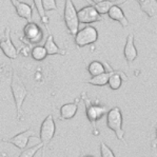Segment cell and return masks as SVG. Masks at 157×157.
<instances>
[{
    "instance_id": "1",
    "label": "cell",
    "mask_w": 157,
    "mask_h": 157,
    "mask_svg": "<svg viewBox=\"0 0 157 157\" xmlns=\"http://www.w3.org/2000/svg\"><path fill=\"white\" fill-rule=\"evenodd\" d=\"M11 90L13 94L14 101L16 105V111H17V120L20 121L23 117L22 112V105L25 102L26 96H28V90H26L25 83L22 82L16 72H13L12 75V82H11Z\"/></svg>"
},
{
    "instance_id": "2",
    "label": "cell",
    "mask_w": 157,
    "mask_h": 157,
    "mask_svg": "<svg viewBox=\"0 0 157 157\" xmlns=\"http://www.w3.org/2000/svg\"><path fill=\"white\" fill-rule=\"evenodd\" d=\"M107 125L110 130L115 133L117 139L127 144L124 139V130L122 129V114L118 107H114L107 113Z\"/></svg>"
},
{
    "instance_id": "3",
    "label": "cell",
    "mask_w": 157,
    "mask_h": 157,
    "mask_svg": "<svg viewBox=\"0 0 157 157\" xmlns=\"http://www.w3.org/2000/svg\"><path fill=\"white\" fill-rule=\"evenodd\" d=\"M81 98L84 101V107H86V114L88 119L93 125L94 129H96V122L105 115V113L109 112L107 105H99V103L92 102L90 98L86 96V93L81 94Z\"/></svg>"
},
{
    "instance_id": "4",
    "label": "cell",
    "mask_w": 157,
    "mask_h": 157,
    "mask_svg": "<svg viewBox=\"0 0 157 157\" xmlns=\"http://www.w3.org/2000/svg\"><path fill=\"white\" fill-rule=\"evenodd\" d=\"M56 133V124H55L53 115L50 114L45 117V119L42 121L41 127H40V141L42 144V155L41 157H44L43 154L45 153L48 144L52 141L53 137L55 136Z\"/></svg>"
},
{
    "instance_id": "5",
    "label": "cell",
    "mask_w": 157,
    "mask_h": 157,
    "mask_svg": "<svg viewBox=\"0 0 157 157\" xmlns=\"http://www.w3.org/2000/svg\"><path fill=\"white\" fill-rule=\"evenodd\" d=\"M63 19L69 33L75 37L77 32H78L79 20H78V16H77V11L74 6L73 1H71V0H67L66 4H64Z\"/></svg>"
},
{
    "instance_id": "6",
    "label": "cell",
    "mask_w": 157,
    "mask_h": 157,
    "mask_svg": "<svg viewBox=\"0 0 157 157\" xmlns=\"http://www.w3.org/2000/svg\"><path fill=\"white\" fill-rule=\"evenodd\" d=\"M98 39V32L96 28L92 25H86L81 30H78L75 36V44L78 48L93 44Z\"/></svg>"
},
{
    "instance_id": "7",
    "label": "cell",
    "mask_w": 157,
    "mask_h": 157,
    "mask_svg": "<svg viewBox=\"0 0 157 157\" xmlns=\"http://www.w3.org/2000/svg\"><path fill=\"white\" fill-rule=\"evenodd\" d=\"M77 16H78L79 22L84 23V25L99 22V21H102L103 19L93 6H86L80 9L79 11H77Z\"/></svg>"
},
{
    "instance_id": "8",
    "label": "cell",
    "mask_w": 157,
    "mask_h": 157,
    "mask_svg": "<svg viewBox=\"0 0 157 157\" xmlns=\"http://www.w3.org/2000/svg\"><path fill=\"white\" fill-rule=\"evenodd\" d=\"M10 32H11V30H10L9 26H6L3 33V39L0 42V49L3 52V54L10 59H16L17 56H18V51H17L16 47L12 41Z\"/></svg>"
},
{
    "instance_id": "9",
    "label": "cell",
    "mask_w": 157,
    "mask_h": 157,
    "mask_svg": "<svg viewBox=\"0 0 157 157\" xmlns=\"http://www.w3.org/2000/svg\"><path fill=\"white\" fill-rule=\"evenodd\" d=\"M33 136H35V132H34L33 130L29 129L25 132H21V133H19V134L15 135V136L11 137V138H9V139H2V141L6 142V144H13L17 149L25 150L26 148V146H28L30 138Z\"/></svg>"
},
{
    "instance_id": "10",
    "label": "cell",
    "mask_w": 157,
    "mask_h": 157,
    "mask_svg": "<svg viewBox=\"0 0 157 157\" xmlns=\"http://www.w3.org/2000/svg\"><path fill=\"white\" fill-rule=\"evenodd\" d=\"M23 33L26 39L33 43H38L43 37L42 30L35 22H28V25L23 29Z\"/></svg>"
},
{
    "instance_id": "11",
    "label": "cell",
    "mask_w": 157,
    "mask_h": 157,
    "mask_svg": "<svg viewBox=\"0 0 157 157\" xmlns=\"http://www.w3.org/2000/svg\"><path fill=\"white\" fill-rule=\"evenodd\" d=\"M12 4L16 10V13L20 18L26 19L28 22H32V16H33V9L30 4L25 3L22 1H16L12 0Z\"/></svg>"
},
{
    "instance_id": "12",
    "label": "cell",
    "mask_w": 157,
    "mask_h": 157,
    "mask_svg": "<svg viewBox=\"0 0 157 157\" xmlns=\"http://www.w3.org/2000/svg\"><path fill=\"white\" fill-rule=\"evenodd\" d=\"M124 58L129 63H131L132 61H134L137 57V50L135 47V38L133 33H130L125 40V45L124 49Z\"/></svg>"
},
{
    "instance_id": "13",
    "label": "cell",
    "mask_w": 157,
    "mask_h": 157,
    "mask_svg": "<svg viewBox=\"0 0 157 157\" xmlns=\"http://www.w3.org/2000/svg\"><path fill=\"white\" fill-rule=\"evenodd\" d=\"M78 101L76 100L74 102H70L63 105L59 110V119L60 120H69L72 119L77 113L78 110Z\"/></svg>"
},
{
    "instance_id": "14",
    "label": "cell",
    "mask_w": 157,
    "mask_h": 157,
    "mask_svg": "<svg viewBox=\"0 0 157 157\" xmlns=\"http://www.w3.org/2000/svg\"><path fill=\"white\" fill-rule=\"evenodd\" d=\"M105 66L108 67V70L105 71V73L99 75V76H96V77H92V78L88 79L86 80L84 82L86 83H90V84H93V86H105L108 83L109 79H110L111 75L113 74V72L115 70H112V67H109L108 63H105Z\"/></svg>"
},
{
    "instance_id": "15",
    "label": "cell",
    "mask_w": 157,
    "mask_h": 157,
    "mask_svg": "<svg viewBox=\"0 0 157 157\" xmlns=\"http://www.w3.org/2000/svg\"><path fill=\"white\" fill-rule=\"evenodd\" d=\"M108 15L112 20L118 21V22L121 25L122 28H127V26L129 25V21H128L127 17L124 16V11H122L118 6H112V8L110 9V11H109Z\"/></svg>"
},
{
    "instance_id": "16",
    "label": "cell",
    "mask_w": 157,
    "mask_h": 157,
    "mask_svg": "<svg viewBox=\"0 0 157 157\" xmlns=\"http://www.w3.org/2000/svg\"><path fill=\"white\" fill-rule=\"evenodd\" d=\"M43 48L47 51L48 55H62V56L66 55V52L60 49L56 44V42L54 41V37H53V35L51 33H49V36H48L47 40H45Z\"/></svg>"
},
{
    "instance_id": "17",
    "label": "cell",
    "mask_w": 157,
    "mask_h": 157,
    "mask_svg": "<svg viewBox=\"0 0 157 157\" xmlns=\"http://www.w3.org/2000/svg\"><path fill=\"white\" fill-rule=\"evenodd\" d=\"M139 6L142 11L150 18H154L157 16V1L156 0H139Z\"/></svg>"
},
{
    "instance_id": "18",
    "label": "cell",
    "mask_w": 157,
    "mask_h": 157,
    "mask_svg": "<svg viewBox=\"0 0 157 157\" xmlns=\"http://www.w3.org/2000/svg\"><path fill=\"white\" fill-rule=\"evenodd\" d=\"M122 80H127V76L122 72L114 71L109 79L108 84L112 90H118L121 86Z\"/></svg>"
},
{
    "instance_id": "19",
    "label": "cell",
    "mask_w": 157,
    "mask_h": 157,
    "mask_svg": "<svg viewBox=\"0 0 157 157\" xmlns=\"http://www.w3.org/2000/svg\"><path fill=\"white\" fill-rule=\"evenodd\" d=\"M94 3L92 6L95 8L96 11L98 12L99 15H103V14H108L110 9L114 6H118L117 1H93ZM124 1H119L118 3H124Z\"/></svg>"
},
{
    "instance_id": "20",
    "label": "cell",
    "mask_w": 157,
    "mask_h": 157,
    "mask_svg": "<svg viewBox=\"0 0 157 157\" xmlns=\"http://www.w3.org/2000/svg\"><path fill=\"white\" fill-rule=\"evenodd\" d=\"M105 71H107V70H105V66H103L100 61H97V60L92 61L88 66V72L92 77L99 76V75L105 73Z\"/></svg>"
},
{
    "instance_id": "21",
    "label": "cell",
    "mask_w": 157,
    "mask_h": 157,
    "mask_svg": "<svg viewBox=\"0 0 157 157\" xmlns=\"http://www.w3.org/2000/svg\"><path fill=\"white\" fill-rule=\"evenodd\" d=\"M31 55H32V58L37 61H42L43 59H45L48 56L47 51L43 48V45H37V47H34V49L31 52Z\"/></svg>"
},
{
    "instance_id": "22",
    "label": "cell",
    "mask_w": 157,
    "mask_h": 157,
    "mask_svg": "<svg viewBox=\"0 0 157 157\" xmlns=\"http://www.w3.org/2000/svg\"><path fill=\"white\" fill-rule=\"evenodd\" d=\"M40 149H42L41 142H40V144H35V146H33L32 148H29V149L23 150V151L20 153L19 157H34V156L36 155V154H37V152L39 151Z\"/></svg>"
},
{
    "instance_id": "23",
    "label": "cell",
    "mask_w": 157,
    "mask_h": 157,
    "mask_svg": "<svg viewBox=\"0 0 157 157\" xmlns=\"http://www.w3.org/2000/svg\"><path fill=\"white\" fill-rule=\"evenodd\" d=\"M34 6H36V10L38 11V14H39V16L41 17V21L44 25H48V22H49V20H48V17L45 15V12L44 10H43V6H42V1L41 0H35L34 1Z\"/></svg>"
},
{
    "instance_id": "24",
    "label": "cell",
    "mask_w": 157,
    "mask_h": 157,
    "mask_svg": "<svg viewBox=\"0 0 157 157\" xmlns=\"http://www.w3.org/2000/svg\"><path fill=\"white\" fill-rule=\"evenodd\" d=\"M100 155L101 157H115L114 153L110 149V147L103 141L100 142Z\"/></svg>"
},
{
    "instance_id": "25",
    "label": "cell",
    "mask_w": 157,
    "mask_h": 157,
    "mask_svg": "<svg viewBox=\"0 0 157 157\" xmlns=\"http://www.w3.org/2000/svg\"><path fill=\"white\" fill-rule=\"evenodd\" d=\"M42 6L44 12L49 11H57V4L55 0H42Z\"/></svg>"
},
{
    "instance_id": "26",
    "label": "cell",
    "mask_w": 157,
    "mask_h": 157,
    "mask_svg": "<svg viewBox=\"0 0 157 157\" xmlns=\"http://www.w3.org/2000/svg\"><path fill=\"white\" fill-rule=\"evenodd\" d=\"M155 129H156V137H155V139L152 141V149H153V150H155L156 147H157V124H156Z\"/></svg>"
},
{
    "instance_id": "27",
    "label": "cell",
    "mask_w": 157,
    "mask_h": 157,
    "mask_svg": "<svg viewBox=\"0 0 157 157\" xmlns=\"http://www.w3.org/2000/svg\"><path fill=\"white\" fill-rule=\"evenodd\" d=\"M2 39H3V35H0V42L2 41Z\"/></svg>"
},
{
    "instance_id": "28",
    "label": "cell",
    "mask_w": 157,
    "mask_h": 157,
    "mask_svg": "<svg viewBox=\"0 0 157 157\" xmlns=\"http://www.w3.org/2000/svg\"><path fill=\"white\" fill-rule=\"evenodd\" d=\"M82 157H93V156H89V155H86V156H82Z\"/></svg>"
}]
</instances>
